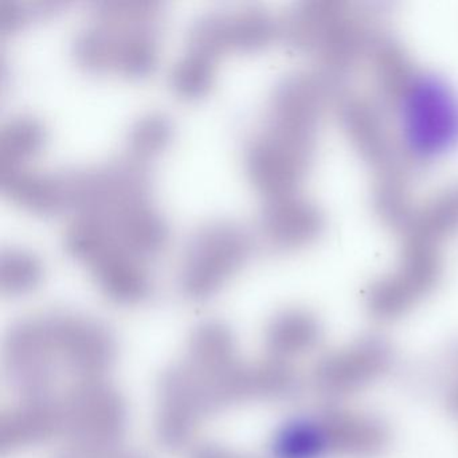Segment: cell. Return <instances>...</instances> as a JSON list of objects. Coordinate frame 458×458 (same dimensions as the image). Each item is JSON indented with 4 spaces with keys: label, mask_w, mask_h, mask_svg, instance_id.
<instances>
[{
    "label": "cell",
    "mask_w": 458,
    "mask_h": 458,
    "mask_svg": "<svg viewBox=\"0 0 458 458\" xmlns=\"http://www.w3.org/2000/svg\"><path fill=\"white\" fill-rule=\"evenodd\" d=\"M64 213L109 218L139 203L149 202L151 176L146 162L114 157L96 165L55 171Z\"/></svg>",
    "instance_id": "cell-1"
},
{
    "label": "cell",
    "mask_w": 458,
    "mask_h": 458,
    "mask_svg": "<svg viewBox=\"0 0 458 458\" xmlns=\"http://www.w3.org/2000/svg\"><path fill=\"white\" fill-rule=\"evenodd\" d=\"M253 235L233 219H210L195 227L182 249L179 283L184 293L205 297L253 251Z\"/></svg>",
    "instance_id": "cell-2"
},
{
    "label": "cell",
    "mask_w": 458,
    "mask_h": 458,
    "mask_svg": "<svg viewBox=\"0 0 458 458\" xmlns=\"http://www.w3.org/2000/svg\"><path fill=\"white\" fill-rule=\"evenodd\" d=\"M441 82L420 84L406 103L410 143L425 157L446 151L458 138V104Z\"/></svg>",
    "instance_id": "cell-3"
},
{
    "label": "cell",
    "mask_w": 458,
    "mask_h": 458,
    "mask_svg": "<svg viewBox=\"0 0 458 458\" xmlns=\"http://www.w3.org/2000/svg\"><path fill=\"white\" fill-rule=\"evenodd\" d=\"M296 140L264 130L243 149V167L249 182L267 198L285 194L293 182L292 151Z\"/></svg>",
    "instance_id": "cell-4"
},
{
    "label": "cell",
    "mask_w": 458,
    "mask_h": 458,
    "mask_svg": "<svg viewBox=\"0 0 458 458\" xmlns=\"http://www.w3.org/2000/svg\"><path fill=\"white\" fill-rule=\"evenodd\" d=\"M106 219L114 248L133 259L157 256L167 245V222L149 202L131 206Z\"/></svg>",
    "instance_id": "cell-5"
},
{
    "label": "cell",
    "mask_w": 458,
    "mask_h": 458,
    "mask_svg": "<svg viewBox=\"0 0 458 458\" xmlns=\"http://www.w3.org/2000/svg\"><path fill=\"white\" fill-rule=\"evenodd\" d=\"M0 192L36 216L64 213L63 197L55 171L36 173L23 167L0 168Z\"/></svg>",
    "instance_id": "cell-6"
},
{
    "label": "cell",
    "mask_w": 458,
    "mask_h": 458,
    "mask_svg": "<svg viewBox=\"0 0 458 458\" xmlns=\"http://www.w3.org/2000/svg\"><path fill=\"white\" fill-rule=\"evenodd\" d=\"M89 20L122 33L157 38L165 7L157 0H96L89 4Z\"/></svg>",
    "instance_id": "cell-7"
},
{
    "label": "cell",
    "mask_w": 458,
    "mask_h": 458,
    "mask_svg": "<svg viewBox=\"0 0 458 458\" xmlns=\"http://www.w3.org/2000/svg\"><path fill=\"white\" fill-rule=\"evenodd\" d=\"M93 278L104 293L119 301L140 299L148 291V278L140 259L114 248L89 265Z\"/></svg>",
    "instance_id": "cell-8"
},
{
    "label": "cell",
    "mask_w": 458,
    "mask_h": 458,
    "mask_svg": "<svg viewBox=\"0 0 458 458\" xmlns=\"http://www.w3.org/2000/svg\"><path fill=\"white\" fill-rule=\"evenodd\" d=\"M310 226L308 208L285 194L267 198L259 216V229L265 241L284 245L299 240Z\"/></svg>",
    "instance_id": "cell-9"
},
{
    "label": "cell",
    "mask_w": 458,
    "mask_h": 458,
    "mask_svg": "<svg viewBox=\"0 0 458 458\" xmlns=\"http://www.w3.org/2000/svg\"><path fill=\"white\" fill-rule=\"evenodd\" d=\"M44 124L33 114H17L0 124V168L22 167L41 149Z\"/></svg>",
    "instance_id": "cell-10"
},
{
    "label": "cell",
    "mask_w": 458,
    "mask_h": 458,
    "mask_svg": "<svg viewBox=\"0 0 458 458\" xmlns=\"http://www.w3.org/2000/svg\"><path fill=\"white\" fill-rule=\"evenodd\" d=\"M61 248L71 259L92 264L98 257L114 248L108 221L95 216H74L64 230Z\"/></svg>",
    "instance_id": "cell-11"
},
{
    "label": "cell",
    "mask_w": 458,
    "mask_h": 458,
    "mask_svg": "<svg viewBox=\"0 0 458 458\" xmlns=\"http://www.w3.org/2000/svg\"><path fill=\"white\" fill-rule=\"evenodd\" d=\"M173 132V122L165 112H143L130 123L125 131V151L128 157L147 162L148 157L167 146Z\"/></svg>",
    "instance_id": "cell-12"
},
{
    "label": "cell",
    "mask_w": 458,
    "mask_h": 458,
    "mask_svg": "<svg viewBox=\"0 0 458 458\" xmlns=\"http://www.w3.org/2000/svg\"><path fill=\"white\" fill-rule=\"evenodd\" d=\"M229 49L253 52L275 34V21L265 7L249 4L229 10Z\"/></svg>",
    "instance_id": "cell-13"
},
{
    "label": "cell",
    "mask_w": 458,
    "mask_h": 458,
    "mask_svg": "<svg viewBox=\"0 0 458 458\" xmlns=\"http://www.w3.org/2000/svg\"><path fill=\"white\" fill-rule=\"evenodd\" d=\"M71 55L80 68L90 73L114 69V44L111 34L93 21L74 31Z\"/></svg>",
    "instance_id": "cell-14"
},
{
    "label": "cell",
    "mask_w": 458,
    "mask_h": 458,
    "mask_svg": "<svg viewBox=\"0 0 458 458\" xmlns=\"http://www.w3.org/2000/svg\"><path fill=\"white\" fill-rule=\"evenodd\" d=\"M229 10L208 9L198 13L186 28L187 50L216 58L229 50Z\"/></svg>",
    "instance_id": "cell-15"
},
{
    "label": "cell",
    "mask_w": 458,
    "mask_h": 458,
    "mask_svg": "<svg viewBox=\"0 0 458 458\" xmlns=\"http://www.w3.org/2000/svg\"><path fill=\"white\" fill-rule=\"evenodd\" d=\"M216 58L187 50L174 61L168 72V85L182 98H198L210 89Z\"/></svg>",
    "instance_id": "cell-16"
},
{
    "label": "cell",
    "mask_w": 458,
    "mask_h": 458,
    "mask_svg": "<svg viewBox=\"0 0 458 458\" xmlns=\"http://www.w3.org/2000/svg\"><path fill=\"white\" fill-rule=\"evenodd\" d=\"M41 262L31 251L21 248L0 250V286L4 292L28 291L41 277Z\"/></svg>",
    "instance_id": "cell-17"
}]
</instances>
